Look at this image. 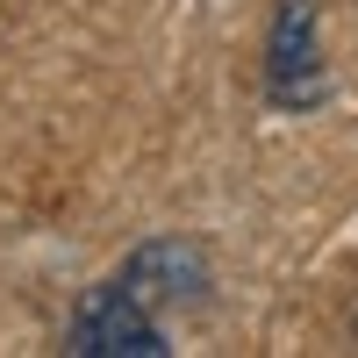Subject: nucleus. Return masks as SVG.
<instances>
[{
  "instance_id": "nucleus-1",
  "label": "nucleus",
  "mask_w": 358,
  "mask_h": 358,
  "mask_svg": "<svg viewBox=\"0 0 358 358\" xmlns=\"http://www.w3.org/2000/svg\"><path fill=\"white\" fill-rule=\"evenodd\" d=\"M265 101L280 115H315L330 101V57H322V8L315 0H273V22H265Z\"/></svg>"
},
{
  "instance_id": "nucleus-2",
  "label": "nucleus",
  "mask_w": 358,
  "mask_h": 358,
  "mask_svg": "<svg viewBox=\"0 0 358 358\" xmlns=\"http://www.w3.org/2000/svg\"><path fill=\"white\" fill-rule=\"evenodd\" d=\"M65 351L72 358H165L172 330L158 308H143L122 280H101L79 294V308L65 322Z\"/></svg>"
},
{
  "instance_id": "nucleus-3",
  "label": "nucleus",
  "mask_w": 358,
  "mask_h": 358,
  "mask_svg": "<svg viewBox=\"0 0 358 358\" xmlns=\"http://www.w3.org/2000/svg\"><path fill=\"white\" fill-rule=\"evenodd\" d=\"M122 280L143 308H158V315H172V308H201L208 294H215V258H208L194 236H143V244L122 258Z\"/></svg>"
}]
</instances>
